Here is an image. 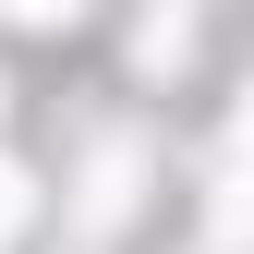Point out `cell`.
<instances>
[{"mask_svg": "<svg viewBox=\"0 0 254 254\" xmlns=\"http://www.w3.org/2000/svg\"><path fill=\"white\" fill-rule=\"evenodd\" d=\"M206 242H218V254H242V242H254V97H242V121H230V145H218V206H206Z\"/></svg>", "mask_w": 254, "mask_h": 254, "instance_id": "obj_1", "label": "cell"}, {"mask_svg": "<svg viewBox=\"0 0 254 254\" xmlns=\"http://www.w3.org/2000/svg\"><path fill=\"white\" fill-rule=\"evenodd\" d=\"M133 170H145L133 145H97V170H85V230H109V218L133 206Z\"/></svg>", "mask_w": 254, "mask_h": 254, "instance_id": "obj_2", "label": "cell"}, {"mask_svg": "<svg viewBox=\"0 0 254 254\" xmlns=\"http://www.w3.org/2000/svg\"><path fill=\"white\" fill-rule=\"evenodd\" d=\"M24 218H37V182H24V170H12V157H0V242H12V230H24Z\"/></svg>", "mask_w": 254, "mask_h": 254, "instance_id": "obj_3", "label": "cell"}, {"mask_svg": "<svg viewBox=\"0 0 254 254\" xmlns=\"http://www.w3.org/2000/svg\"><path fill=\"white\" fill-rule=\"evenodd\" d=\"M0 12H12V24H73L85 0H0Z\"/></svg>", "mask_w": 254, "mask_h": 254, "instance_id": "obj_4", "label": "cell"}]
</instances>
